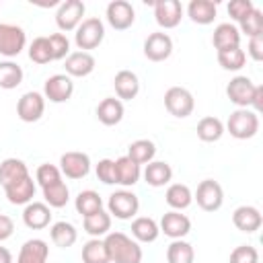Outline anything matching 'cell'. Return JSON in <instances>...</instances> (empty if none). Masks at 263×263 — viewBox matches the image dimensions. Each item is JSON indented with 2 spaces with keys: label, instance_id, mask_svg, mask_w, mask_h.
<instances>
[{
  "label": "cell",
  "instance_id": "obj_1",
  "mask_svg": "<svg viewBox=\"0 0 263 263\" xmlns=\"http://www.w3.org/2000/svg\"><path fill=\"white\" fill-rule=\"evenodd\" d=\"M111 263H142V247L125 232H109L103 238Z\"/></svg>",
  "mask_w": 263,
  "mask_h": 263
},
{
  "label": "cell",
  "instance_id": "obj_2",
  "mask_svg": "<svg viewBox=\"0 0 263 263\" xmlns=\"http://www.w3.org/2000/svg\"><path fill=\"white\" fill-rule=\"evenodd\" d=\"M224 129L236 140H249L259 132V115L253 109H236L230 113Z\"/></svg>",
  "mask_w": 263,
  "mask_h": 263
},
{
  "label": "cell",
  "instance_id": "obj_3",
  "mask_svg": "<svg viewBox=\"0 0 263 263\" xmlns=\"http://www.w3.org/2000/svg\"><path fill=\"white\" fill-rule=\"evenodd\" d=\"M105 39V25L99 16H88L84 18L76 33H74V43L78 45L80 51H88V49H97Z\"/></svg>",
  "mask_w": 263,
  "mask_h": 263
},
{
  "label": "cell",
  "instance_id": "obj_4",
  "mask_svg": "<svg viewBox=\"0 0 263 263\" xmlns=\"http://www.w3.org/2000/svg\"><path fill=\"white\" fill-rule=\"evenodd\" d=\"M140 210V199L129 189L113 191L107 199V212L117 220H132Z\"/></svg>",
  "mask_w": 263,
  "mask_h": 263
},
{
  "label": "cell",
  "instance_id": "obj_5",
  "mask_svg": "<svg viewBox=\"0 0 263 263\" xmlns=\"http://www.w3.org/2000/svg\"><path fill=\"white\" fill-rule=\"evenodd\" d=\"M27 45V33L14 23H0V55L16 58Z\"/></svg>",
  "mask_w": 263,
  "mask_h": 263
},
{
  "label": "cell",
  "instance_id": "obj_6",
  "mask_svg": "<svg viewBox=\"0 0 263 263\" xmlns=\"http://www.w3.org/2000/svg\"><path fill=\"white\" fill-rule=\"evenodd\" d=\"M164 107L171 115L185 119L193 113L195 109V99L191 95V90H187L185 86H171L164 92Z\"/></svg>",
  "mask_w": 263,
  "mask_h": 263
},
{
  "label": "cell",
  "instance_id": "obj_7",
  "mask_svg": "<svg viewBox=\"0 0 263 263\" xmlns=\"http://www.w3.org/2000/svg\"><path fill=\"white\" fill-rule=\"evenodd\" d=\"M193 199L197 201V205L203 210V212H216L222 208L224 203V189L218 181L214 179H203L197 189H195V195Z\"/></svg>",
  "mask_w": 263,
  "mask_h": 263
},
{
  "label": "cell",
  "instance_id": "obj_8",
  "mask_svg": "<svg viewBox=\"0 0 263 263\" xmlns=\"http://www.w3.org/2000/svg\"><path fill=\"white\" fill-rule=\"evenodd\" d=\"M84 2L82 0H64L55 10V25L60 31H76L78 25L84 21Z\"/></svg>",
  "mask_w": 263,
  "mask_h": 263
},
{
  "label": "cell",
  "instance_id": "obj_9",
  "mask_svg": "<svg viewBox=\"0 0 263 263\" xmlns=\"http://www.w3.org/2000/svg\"><path fill=\"white\" fill-rule=\"evenodd\" d=\"M257 84L249 78V76H234L228 84H226V97L230 99V103H234L238 109H249L255 97Z\"/></svg>",
  "mask_w": 263,
  "mask_h": 263
},
{
  "label": "cell",
  "instance_id": "obj_10",
  "mask_svg": "<svg viewBox=\"0 0 263 263\" xmlns=\"http://www.w3.org/2000/svg\"><path fill=\"white\" fill-rule=\"evenodd\" d=\"M43 113H45V97L41 92H37V90L25 92L16 103V115L25 123L39 121Z\"/></svg>",
  "mask_w": 263,
  "mask_h": 263
},
{
  "label": "cell",
  "instance_id": "obj_11",
  "mask_svg": "<svg viewBox=\"0 0 263 263\" xmlns=\"http://www.w3.org/2000/svg\"><path fill=\"white\" fill-rule=\"evenodd\" d=\"M105 16H107V23L115 31H125V29H129L134 25L136 10H134L132 2H127V0H113V2L107 4Z\"/></svg>",
  "mask_w": 263,
  "mask_h": 263
},
{
  "label": "cell",
  "instance_id": "obj_12",
  "mask_svg": "<svg viewBox=\"0 0 263 263\" xmlns=\"http://www.w3.org/2000/svg\"><path fill=\"white\" fill-rule=\"evenodd\" d=\"M173 53V39L164 31H154L144 41V55L150 62H164Z\"/></svg>",
  "mask_w": 263,
  "mask_h": 263
},
{
  "label": "cell",
  "instance_id": "obj_13",
  "mask_svg": "<svg viewBox=\"0 0 263 263\" xmlns=\"http://www.w3.org/2000/svg\"><path fill=\"white\" fill-rule=\"evenodd\" d=\"M60 171L68 179H84L90 173V158L86 152H64L60 156Z\"/></svg>",
  "mask_w": 263,
  "mask_h": 263
},
{
  "label": "cell",
  "instance_id": "obj_14",
  "mask_svg": "<svg viewBox=\"0 0 263 263\" xmlns=\"http://www.w3.org/2000/svg\"><path fill=\"white\" fill-rule=\"evenodd\" d=\"M74 92V82L68 74H53L43 84V97L51 103H66Z\"/></svg>",
  "mask_w": 263,
  "mask_h": 263
},
{
  "label": "cell",
  "instance_id": "obj_15",
  "mask_svg": "<svg viewBox=\"0 0 263 263\" xmlns=\"http://www.w3.org/2000/svg\"><path fill=\"white\" fill-rule=\"evenodd\" d=\"M152 6L154 18L162 29H175L183 18V6L179 0H156Z\"/></svg>",
  "mask_w": 263,
  "mask_h": 263
},
{
  "label": "cell",
  "instance_id": "obj_16",
  "mask_svg": "<svg viewBox=\"0 0 263 263\" xmlns=\"http://www.w3.org/2000/svg\"><path fill=\"white\" fill-rule=\"evenodd\" d=\"M4 193L12 205H27L35 197V181L31 175H25V177L4 185Z\"/></svg>",
  "mask_w": 263,
  "mask_h": 263
},
{
  "label": "cell",
  "instance_id": "obj_17",
  "mask_svg": "<svg viewBox=\"0 0 263 263\" xmlns=\"http://www.w3.org/2000/svg\"><path fill=\"white\" fill-rule=\"evenodd\" d=\"M158 228H160V232H164V236L177 240V238H183V236L189 234V230H191V220H189L185 214H181V212H177V210H171V212H166V214L160 218Z\"/></svg>",
  "mask_w": 263,
  "mask_h": 263
},
{
  "label": "cell",
  "instance_id": "obj_18",
  "mask_svg": "<svg viewBox=\"0 0 263 263\" xmlns=\"http://www.w3.org/2000/svg\"><path fill=\"white\" fill-rule=\"evenodd\" d=\"M23 222L31 230L47 228L51 222V208L45 201H31L23 210Z\"/></svg>",
  "mask_w": 263,
  "mask_h": 263
},
{
  "label": "cell",
  "instance_id": "obj_19",
  "mask_svg": "<svg viewBox=\"0 0 263 263\" xmlns=\"http://www.w3.org/2000/svg\"><path fill=\"white\" fill-rule=\"evenodd\" d=\"M232 224L240 230V232H247V234H253L261 228L263 224V216L261 212L255 208V205H238L234 212H232Z\"/></svg>",
  "mask_w": 263,
  "mask_h": 263
},
{
  "label": "cell",
  "instance_id": "obj_20",
  "mask_svg": "<svg viewBox=\"0 0 263 263\" xmlns=\"http://www.w3.org/2000/svg\"><path fill=\"white\" fill-rule=\"evenodd\" d=\"M97 62H95V55L90 51H72L68 58H66V74L72 78H84L88 76L92 70H95Z\"/></svg>",
  "mask_w": 263,
  "mask_h": 263
},
{
  "label": "cell",
  "instance_id": "obj_21",
  "mask_svg": "<svg viewBox=\"0 0 263 263\" xmlns=\"http://www.w3.org/2000/svg\"><path fill=\"white\" fill-rule=\"evenodd\" d=\"M113 86H115V95L121 101H132L136 99V95L140 92V80L138 74L132 70H119L113 78Z\"/></svg>",
  "mask_w": 263,
  "mask_h": 263
},
{
  "label": "cell",
  "instance_id": "obj_22",
  "mask_svg": "<svg viewBox=\"0 0 263 263\" xmlns=\"http://www.w3.org/2000/svg\"><path fill=\"white\" fill-rule=\"evenodd\" d=\"M212 43H214L216 51L240 47V31H238L236 25H232V23H220V25L214 29Z\"/></svg>",
  "mask_w": 263,
  "mask_h": 263
},
{
  "label": "cell",
  "instance_id": "obj_23",
  "mask_svg": "<svg viewBox=\"0 0 263 263\" xmlns=\"http://www.w3.org/2000/svg\"><path fill=\"white\" fill-rule=\"evenodd\" d=\"M49 255V247L43 238H29L27 242H23L16 263H45Z\"/></svg>",
  "mask_w": 263,
  "mask_h": 263
},
{
  "label": "cell",
  "instance_id": "obj_24",
  "mask_svg": "<svg viewBox=\"0 0 263 263\" xmlns=\"http://www.w3.org/2000/svg\"><path fill=\"white\" fill-rule=\"evenodd\" d=\"M123 113H125L123 103L115 97H107L97 105V119L103 125H117L123 119Z\"/></svg>",
  "mask_w": 263,
  "mask_h": 263
},
{
  "label": "cell",
  "instance_id": "obj_25",
  "mask_svg": "<svg viewBox=\"0 0 263 263\" xmlns=\"http://www.w3.org/2000/svg\"><path fill=\"white\" fill-rule=\"evenodd\" d=\"M115 177H117V185L134 187L140 181V177H142V166L136 164L127 156H119L115 160Z\"/></svg>",
  "mask_w": 263,
  "mask_h": 263
},
{
  "label": "cell",
  "instance_id": "obj_26",
  "mask_svg": "<svg viewBox=\"0 0 263 263\" xmlns=\"http://www.w3.org/2000/svg\"><path fill=\"white\" fill-rule=\"evenodd\" d=\"M142 175H144V181L150 187H164L173 179V168L164 160H152V162L146 164V168H144Z\"/></svg>",
  "mask_w": 263,
  "mask_h": 263
},
{
  "label": "cell",
  "instance_id": "obj_27",
  "mask_svg": "<svg viewBox=\"0 0 263 263\" xmlns=\"http://www.w3.org/2000/svg\"><path fill=\"white\" fill-rule=\"evenodd\" d=\"M218 12V4L212 0H191L187 6V14L197 25H210L214 23Z\"/></svg>",
  "mask_w": 263,
  "mask_h": 263
},
{
  "label": "cell",
  "instance_id": "obj_28",
  "mask_svg": "<svg viewBox=\"0 0 263 263\" xmlns=\"http://www.w3.org/2000/svg\"><path fill=\"white\" fill-rule=\"evenodd\" d=\"M82 228L92 238H101V236L109 234V230H111V214L105 210H99V212L82 218Z\"/></svg>",
  "mask_w": 263,
  "mask_h": 263
},
{
  "label": "cell",
  "instance_id": "obj_29",
  "mask_svg": "<svg viewBox=\"0 0 263 263\" xmlns=\"http://www.w3.org/2000/svg\"><path fill=\"white\" fill-rule=\"evenodd\" d=\"M160 234L158 222L148 218V216H140L132 222V236L138 242H154Z\"/></svg>",
  "mask_w": 263,
  "mask_h": 263
},
{
  "label": "cell",
  "instance_id": "obj_30",
  "mask_svg": "<svg viewBox=\"0 0 263 263\" xmlns=\"http://www.w3.org/2000/svg\"><path fill=\"white\" fill-rule=\"evenodd\" d=\"M164 201H166L173 210L181 212V210H187V208L191 205L193 193H191V189H189L185 183H171L168 189H166V193H164Z\"/></svg>",
  "mask_w": 263,
  "mask_h": 263
},
{
  "label": "cell",
  "instance_id": "obj_31",
  "mask_svg": "<svg viewBox=\"0 0 263 263\" xmlns=\"http://www.w3.org/2000/svg\"><path fill=\"white\" fill-rule=\"evenodd\" d=\"M49 236H51V242L60 249H68L76 242L78 238V230L74 228V224L66 222V220H60L55 224H51L49 228Z\"/></svg>",
  "mask_w": 263,
  "mask_h": 263
},
{
  "label": "cell",
  "instance_id": "obj_32",
  "mask_svg": "<svg viewBox=\"0 0 263 263\" xmlns=\"http://www.w3.org/2000/svg\"><path fill=\"white\" fill-rule=\"evenodd\" d=\"M154 154H156V146L152 140H146V138H140L136 142H132L127 146V158H132L136 164H148L154 160Z\"/></svg>",
  "mask_w": 263,
  "mask_h": 263
},
{
  "label": "cell",
  "instance_id": "obj_33",
  "mask_svg": "<svg viewBox=\"0 0 263 263\" xmlns=\"http://www.w3.org/2000/svg\"><path fill=\"white\" fill-rule=\"evenodd\" d=\"M74 208H76V212H78L82 218H86V216H90V214L103 210V199H101V195H99L97 191L84 189V191H80V193L76 195Z\"/></svg>",
  "mask_w": 263,
  "mask_h": 263
},
{
  "label": "cell",
  "instance_id": "obj_34",
  "mask_svg": "<svg viewBox=\"0 0 263 263\" xmlns=\"http://www.w3.org/2000/svg\"><path fill=\"white\" fill-rule=\"evenodd\" d=\"M222 136H224V123L218 117L208 115V117L199 119V123H197V138L201 142H218Z\"/></svg>",
  "mask_w": 263,
  "mask_h": 263
},
{
  "label": "cell",
  "instance_id": "obj_35",
  "mask_svg": "<svg viewBox=\"0 0 263 263\" xmlns=\"http://www.w3.org/2000/svg\"><path fill=\"white\" fill-rule=\"evenodd\" d=\"M25 175H29V168L21 158H4L0 162V185L2 187Z\"/></svg>",
  "mask_w": 263,
  "mask_h": 263
},
{
  "label": "cell",
  "instance_id": "obj_36",
  "mask_svg": "<svg viewBox=\"0 0 263 263\" xmlns=\"http://www.w3.org/2000/svg\"><path fill=\"white\" fill-rule=\"evenodd\" d=\"M21 82H23V68L12 60L0 62V88L12 90Z\"/></svg>",
  "mask_w": 263,
  "mask_h": 263
},
{
  "label": "cell",
  "instance_id": "obj_37",
  "mask_svg": "<svg viewBox=\"0 0 263 263\" xmlns=\"http://www.w3.org/2000/svg\"><path fill=\"white\" fill-rule=\"evenodd\" d=\"M236 29H238L240 33H245L249 39L263 35V12H261L257 6H253L251 12H247V14L238 21V27H236Z\"/></svg>",
  "mask_w": 263,
  "mask_h": 263
},
{
  "label": "cell",
  "instance_id": "obj_38",
  "mask_svg": "<svg viewBox=\"0 0 263 263\" xmlns=\"http://www.w3.org/2000/svg\"><path fill=\"white\" fill-rule=\"evenodd\" d=\"M193 259H195V251L183 238H177L166 247V261L168 263H193Z\"/></svg>",
  "mask_w": 263,
  "mask_h": 263
},
{
  "label": "cell",
  "instance_id": "obj_39",
  "mask_svg": "<svg viewBox=\"0 0 263 263\" xmlns=\"http://www.w3.org/2000/svg\"><path fill=\"white\" fill-rule=\"evenodd\" d=\"M43 191V199L49 208H64L70 199V189L64 181H58L53 185H47L41 189Z\"/></svg>",
  "mask_w": 263,
  "mask_h": 263
},
{
  "label": "cell",
  "instance_id": "obj_40",
  "mask_svg": "<svg viewBox=\"0 0 263 263\" xmlns=\"http://www.w3.org/2000/svg\"><path fill=\"white\" fill-rule=\"evenodd\" d=\"M82 263H111L107 247L101 238H90L82 245Z\"/></svg>",
  "mask_w": 263,
  "mask_h": 263
},
{
  "label": "cell",
  "instance_id": "obj_41",
  "mask_svg": "<svg viewBox=\"0 0 263 263\" xmlns=\"http://www.w3.org/2000/svg\"><path fill=\"white\" fill-rule=\"evenodd\" d=\"M247 62V53L240 47H232V49H224L218 51V64L228 70V72H238Z\"/></svg>",
  "mask_w": 263,
  "mask_h": 263
},
{
  "label": "cell",
  "instance_id": "obj_42",
  "mask_svg": "<svg viewBox=\"0 0 263 263\" xmlns=\"http://www.w3.org/2000/svg\"><path fill=\"white\" fill-rule=\"evenodd\" d=\"M29 60L35 62V64H49L53 62L51 58V47H49V41L47 37H35L29 45Z\"/></svg>",
  "mask_w": 263,
  "mask_h": 263
},
{
  "label": "cell",
  "instance_id": "obj_43",
  "mask_svg": "<svg viewBox=\"0 0 263 263\" xmlns=\"http://www.w3.org/2000/svg\"><path fill=\"white\" fill-rule=\"evenodd\" d=\"M35 179H37V183H39L41 189H43V187H47V185H53V183L62 181V171H60L55 164L45 162V164H39V166H37Z\"/></svg>",
  "mask_w": 263,
  "mask_h": 263
},
{
  "label": "cell",
  "instance_id": "obj_44",
  "mask_svg": "<svg viewBox=\"0 0 263 263\" xmlns=\"http://www.w3.org/2000/svg\"><path fill=\"white\" fill-rule=\"evenodd\" d=\"M49 47H51V58L53 60H64L70 55V39L64 33H51L47 37Z\"/></svg>",
  "mask_w": 263,
  "mask_h": 263
},
{
  "label": "cell",
  "instance_id": "obj_45",
  "mask_svg": "<svg viewBox=\"0 0 263 263\" xmlns=\"http://www.w3.org/2000/svg\"><path fill=\"white\" fill-rule=\"evenodd\" d=\"M228 263H259V251L251 245H240L230 253Z\"/></svg>",
  "mask_w": 263,
  "mask_h": 263
},
{
  "label": "cell",
  "instance_id": "obj_46",
  "mask_svg": "<svg viewBox=\"0 0 263 263\" xmlns=\"http://www.w3.org/2000/svg\"><path fill=\"white\" fill-rule=\"evenodd\" d=\"M95 173H97V179L103 181L105 185H115L117 183V177H115V160H111V158L99 160Z\"/></svg>",
  "mask_w": 263,
  "mask_h": 263
},
{
  "label": "cell",
  "instance_id": "obj_47",
  "mask_svg": "<svg viewBox=\"0 0 263 263\" xmlns=\"http://www.w3.org/2000/svg\"><path fill=\"white\" fill-rule=\"evenodd\" d=\"M253 6H255V4H253L251 0H230V4H228V14L238 23L247 12H251Z\"/></svg>",
  "mask_w": 263,
  "mask_h": 263
},
{
  "label": "cell",
  "instance_id": "obj_48",
  "mask_svg": "<svg viewBox=\"0 0 263 263\" xmlns=\"http://www.w3.org/2000/svg\"><path fill=\"white\" fill-rule=\"evenodd\" d=\"M249 55L255 60V62H261L263 60V35L259 37H251L249 39V47H247Z\"/></svg>",
  "mask_w": 263,
  "mask_h": 263
},
{
  "label": "cell",
  "instance_id": "obj_49",
  "mask_svg": "<svg viewBox=\"0 0 263 263\" xmlns=\"http://www.w3.org/2000/svg\"><path fill=\"white\" fill-rule=\"evenodd\" d=\"M12 232H14V222H12V218L6 216V214H0V242L6 240V238H10Z\"/></svg>",
  "mask_w": 263,
  "mask_h": 263
},
{
  "label": "cell",
  "instance_id": "obj_50",
  "mask_svg": "<svg viewBox=\"0 0 263 263\" xmlns=\"http://www.w3.org/2000/svg\"><path fill=\"white\" fill-rule=\"evenodd\" d=\"M261 97H263V86H261V84H257V90H255V97H253V103H251V107H253V111H255V113H259V111L263 109Z\"/></svg>",
  "mask_w": 263,
  "mask_h": 263
},
{
  "label": "cell",
  "instance_id": "obj_51",
  "mask_svg": "<svg viewBox=\"0 0 263 263\" xmlns=\"http://www.w3.org/2000/svg\"><path fill=\"white\" fill-rule=\"evenodd\" d=\"M0 263H12V253L6 247H0Z\"/></svg>",
  "mask_w": 263,
  "mask_h": 263
}]
</instances>
